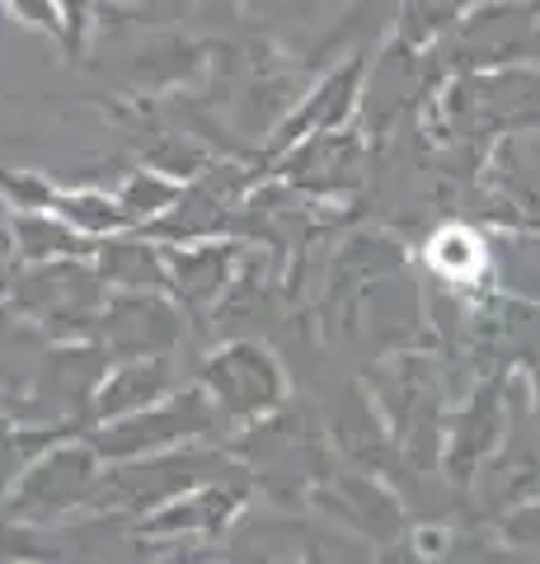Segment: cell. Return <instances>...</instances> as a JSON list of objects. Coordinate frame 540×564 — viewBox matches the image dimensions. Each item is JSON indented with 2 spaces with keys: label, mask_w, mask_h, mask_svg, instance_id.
I'll list each match as a JSON object with an SVG mask.
<instances>
[{
  "label": "cell",
  "mask_w": 540,
  "mask_h": 564,
  "mask_svg": "<svg viewBox=\"0 0 540 564\" xmlns=\"http://www.w3.org/2000/svg\"><path fill=\"white\" fill-rule=\"evenodd\" d=\"M428 259H432V269H438V273L461 278V282H470V278H475V273L484 269V250H480V240L470 236V231H461V226H451V231H442L438 240H432Z\"/></svg>",
  "instance_id": "cell-1"
}]
</instances>
